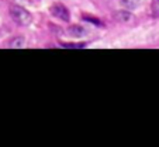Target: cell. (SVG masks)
<instances>
[{"label":"cell","mask_w":159,"mask_h":147,"mask_svg":"<svg viewBox=\"0 0 159 147\" xmlns=\"http://www.w3.org/2000/svg\"><path fill=\"white\" fill-rule=\"evenodd\" d=\"M9 10H10V17L18 25L25 27V25H30L33 23V14L24 7L18 6V4H11Z\"/></svg>","instance_id":"obj_1"},{"label":"cell","mask_w":159,"mask_h":147,"mask_svg":"<svg viewBox=\"0 0 159 147\" xmlns=\"http://www.w3.org/2000/svg\"><path fill=\"white\" fill-rule=\"evenodd\" d=\"M24 44H25V39L23 38V36H16V38L11 39L10 46H11V48H23Z\"/></svg>","instance_id":"obj_6"},{"label":"cell","mask_w":159,"mask_h":147,"mask_svg":"<svg viewBox=\"0 0 159 147\" xmlns=\"http://www.w3.org/2000/svg\"><path fill=\"white\" fill-rule=\"evenodd\" d=\"M86 32L87 31L84 30V27L78 25V24H73V25H69V27H68V34L72 36H76V38H78V36L86 35Z\"/></svg>","instance_id":"obj_4"},{"label":"cell","mask_w":159,"mask_h":147,"mask_svg":"<svg viewBox=\"0 0 159 147\" xmlns=\"http://www.w3.org/2000/svg\"><path fill=\"white\" fill-rule=\"evenodd\" d=\"M84 20H86V21H89V23H94V24H96L97 25V27H102V21H100V20H97V18H94V17H87V15H84Z\"/></svg>","instance_id":"obj_9"},{"label":"cell","mask_w":159,"mask_h":147,"mask_svg":"<svg viewBox=\"0 0 159 147\" xmlns=\"http://www.w3.org/2000/svg\"><path fill=\"white\" fill-rule=\"evenodd\" d=\"M113 18H114L116 21H118V23L125 24V23H129V21L132 20V14L127 9H124V10H118V11H116L114 14H113Z\"/></svg>","instance_id":"obj_3"},{"label":"cell","mask_w":159,"mask_h":147,"mask_svg":"<svg viewBox=\"0 0 159 147\" xmlns=\"http://www.w3.org/2000/svg\"><path fill=\"white\" fill-rule=\"evenodd\" d=\"M151 10H152V14L159 17V0H152V4H151Z\"/></svg>","instance_id":"obj_8"},{"label":"cell","mask_w":159,"mask_h":147,"mask_svg":"<svg viewBox=\"0 0 159 147\" xmlns=\"http://www.w3.org/2000/svg\"><path fill=\"white\" fill-rule=\"evenodd\" d=\"M61 45L65 46V48L78 49V48H83V46H86V44H84V42H80V44H72V42H61Z\"/></svg>","instance_id":"obj_7"},{"label":"cell","mask_w":159,"mask_h":147,"mask_svg":"<svg viewBox=\"0 0 159 147\" xmlns=\"http://www.w3.org/2000/svg\"><path fill=\"white\" fill-rule=\"evenodd\" d=\"M49 11L54 17L59 18L62 21H69L70 20V13L69 10L66 9L62 3H54L51 7H49Z\"/></svg>","instance_id":"obj_2"},{"label":"cell","mask_w":159,"mask_h":147,"mask_svg":"<svg viewBox=\"0 0 159 147\" xmlns=\"http://www.w3.org/2000/svg\"><path fill=\"white\" fill-rule=\"evenodd\" d=\"M120 3H121V6H123L124 9L134 10V9H137V7L139 6L141 0H120Z\"/></svg>","instance_id":"obj_5"}]
</instances>
